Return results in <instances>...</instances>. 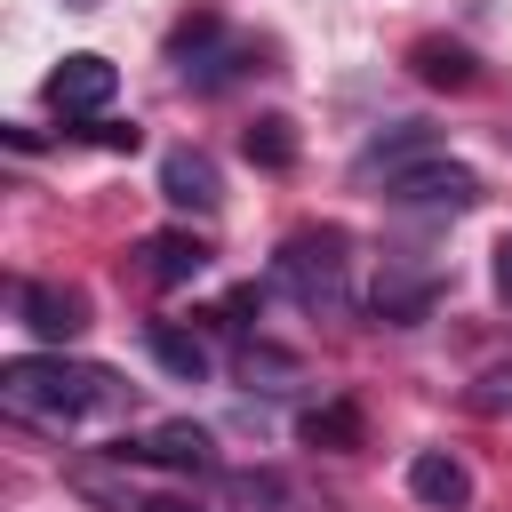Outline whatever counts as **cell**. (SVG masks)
<instances>
[{"instance_id": "1", "label": "cell", "mask_w": 512, "mask_h": 512, "mask_svg": "<svg viewBox=\"0 0 512 512\" xmlns=\"http://www.w3.org/2000/svg\"><path fill=\"white\" fill-rule=\"evenodd\" d=\"M0 400L32 424H80L96 408H120V376L88 368V360H64V352H24V360L0 368Z\"/></svg>"}, {"instance_id": "2", "label": "cell", "mask_w": 512, "mask_h": 512, "mask_svg": "<svg viewBox=\"0 0 512 512\" xmlns=\"http://www.w3.org/2000/svg\"><path fill=\"white\" fill-rule=\"evenodd\" d=\"M272 280H280L288 304H304V312H344V304H352V240H344V224H304V232H288L280 256H272Z\"/></svg>"}, {"instance_id": "3", "label": "cell", "mask_w": 512, "mask_h": 512, "mask_svg": "<svg viewBox=\"0 0 512 512\" xmlns=\"http://www.w3.org/2000/svg\"><path fill=\"white\" fill-rule=\"evenodd\" d=\"M168 64H176L192 88H224V80H240V72L256 64V40H240L216 8H200V16H184V24L168 32Z\"/></svg>"}, {"instance_id": "4", "label": "cell", "mask_w": 512, "mask_h": 512, "mask_svg": "<svg viewBox=\"0 0 512 512\" xmlns=\"http://www.w3.org/2000/svg\"><path fill=\"white\" fill-rule=\"evenodd\" d=\"M384 200L392 208H416V216H464V208H480V176L464 168V160H424V168H408V176H392L384 184Z\"/></svg>"}, {"instance_id": "5", "label": "cell", "mask_w": 512, "mask_h": 512, "mask_svg": "<svg viewBox=\"0 0 512 512\" xmlns=\"http://www.w3.org/2000/svg\"><path fill=\"white\" fill-rule=\"evenodd\" d=\"M112 456H120V464H168V472H216V440H208V424H192V416L144 424V432H128Z\"/></svg>"}, {"instance_id": "6", "label": "cell", "mask_w": 512, "mask_h": 512, "mask_svg": "<svg viewBox=\"0 0 512 512\" xmlns=\"http://www.w3.org/2000/svg\"><path fill=\"white\" fill-rule=\"evenodd\" d=\"M432 304H440V272L432 264H408V256H384V272L368 288V320L416 328V320H432Z\"/></svg>"}, {"instance_id": "7", "label": "cell", "mask_w": 512, "mask_h": 512, "mask_svg": "<svg viewBox=\"0 0 512 512\" xmlns=\"http://www.w3.org/2000/svg\"><path fill=\"white\" fill-rule=\"evenodd\" d=\"M424 160H440V136H432L424 120H400V128H376V136L352 152V176H360V184H392V176H408V168H424Z\"/></svg>"}, {"instance_id": "8", "label": "cell", "mask_w": 512, "mask_h": 512, "mask_svg": "<svg viewBox=\"0 0 512 512\" xmlns=\"http://www.w3.org/2000/svg\"><path fill=\"white\" fill-rule=\"evenodd\" d=\"M112 88H120V72H112V56H96V48H80V56H64V64L48 72V104H56V112H72V120L104 112V104H112Z\"/></svg>"}, {"instance_id": "9", "label": "cell", "mask_w": 512, "mask_h": 512, "mask_svg": "<svg viewBox=\"0 0 512 512\" xmlns=\"http://www.w3.org/2000/svg\"><path fill=\"white\" fill-rule=\"evenodd\" d=\"M16 320L40 336V344H72L88 328V296L80 288H56V280H24L16 288Z\"/></svg>"}, {"instance_id": "10", "label": "cell", "mask_w": 512, "mask_h": 512, "mask_svg": "<svg viewBox=\"0 0 512 512\" xmlns=\"http://www.w3.org/2000/svg\"><path fill=\"white\" fill-rule=\"evenodd\" d=\"M160 192H168V208H192V216H216L224 208V176H216V160L200 144H176L160 160Z\"/></svg>"}, {"instance_id": "11", "label": "cell", "mask_w": 512, "mask_h": 512, "mask_svg": "<svg viewBox=\"0 0 512 512\" xmlns=\"http://www.w3.org/2000/svg\"><path fill=\"white\" fill-rule=\"evenodd\" d=\"M408 496L432 504V512H456V504H472V472H464L448 448H416V456H408Z\"/></svg>"}, {"instance_id": "12", "label": "cell", "mask_w": 512, "mask_h": 512, "mask_svg": "<svg viewBox=\"0 0 512 512\" xmlns=\"http://www.w3.org/2000/svg\"><path fill=\"white\" fill-rule=\"evenodd\" d=\"M224 504H240V512H328V496H304L288 472H224Z\"/></svg>"}, {"instance_id": "13", "label": "cell", "mask_w": 512, "mask_h": 512, "mask_svg": "<svg viewBox=\"0 0 512 512\" xmlns=\"http://www.w3.org/2000/svg\"><path fill=\"white\" fill-rule=\"evenodd\" d=\"M136 256H144V280L152 288H184V280L208 272V240H192V232H152Z\"/></svg>"}, {"instance_id": "14", "label": "cell", "mask_w": 512, "mask_h": 512, "mask_svg": "<svg viewBox=\"0 0 512 512\" xmlns=\"http://www.w3.org/2000/svg\"><path fill=\"white\" fill-rule=\"evenodd\" d=\"M296 440H304V448H328V456H352V448L368 440V424H360L352 400H320V408L296 416Z\"/></svg>"}, {"instance_id": "15", "label": "cell", "mask_w": 512, "mask_h": 512, "mask_svg": "<svg viewBox=\"0 0 512 512\" xmlns=\"http://www.w3.org/2000/svg\"><path fill=\"white\" fill-rule=\"evenodd\" d=\"M408 72H416L424 88H472V80H480L472 48H456V40H416V48H408Z\"/></svg>"}, {"instance_id": "16", "label": "cell", "mask_w": 512, "mask_h": 512, "mask_svg": "<svg viewBox=\"0 0 512 512\" xmlns=\"http://www.w3.org/2000/svg\"><path fill=\"white\" fill-rule=\"evenodd\" d=\"M144 344H152V360H160L176 384H200V376H208V344H200L192 328H176V320H152V328H144Z\"/></svg>"}, {"instance_id": "17", "label": "cell", "mask_w": 512, "mask_h": 512, "mask_svg": "<svg viewBox=\"0 0 512 512\" xmlns=\"http://www.w3.org/2000/svg\"><path fill=\"white\" fill-rule=\"evenodd\" d=\"M232 368H240V384H256V392H280V384H296V376H304V360H296V352H280V344H240V352H232Z\"/></svg>"}, {"instance_id": "18", "label": "cell", "mask_w": 512, "mask_h": 512, "mask_svg": "<svg viewBox=\"0 0 512 512\" xmlns=\"http://www.w3.org/2000/svg\"><path fill=\"white\" fill-rule=\"evenodd\" d=\"M240 152H248L256 168H288V160H296V120H280V112H264V120H248V136H240Z\"/></svg>"}, {"instance_id": "19", "label": "cell", "mask_w": 512, "mask_h": 512, "mask_svg": "<svg viewBox=\"0 0 512 512\" xmlns=\"http://www.w3.org/2000/svg\"><path fill=\"white\" fill-rule=\"evenodd\" d=\"M80 136H88V144H104V152H136V144H144V128H136V120H88Z\"/></svg>"}, {"instance_id": "20", "label": "cell", "mask_w": 512, "mask_h": 512, "mask_svg": "<svg viewBox=\"0 0 512 512\" xmlns=\"http://www.w3.org/2000/svg\"><path fill=\"white\" fill-rule=\"evenodd\" d=\"M472 400H480V408H512V368H488Z\"/></svg>"}, {"instance_id": "21", "label": "cell", "mask_w": 512, "mask_h": 512, "mask_svg": "<svg viewBox=\"0 0 512 512\" xmlns=\"http://www.w3.org/2000/svg\"><path fill=\"white\" fill-rule=\"evenodd\" d=\"M496 296H504V304H512V232H504V240H496Z\"/></svg>"}, {"instance_id": "22", "label": "cell", "mask_w": 512, "mask_h": 512, "mask_svg": "<svg viewBox=\"0 0 512 512\" xmlns=\"http://www.w3.org/2000/svg\"><path fill=\"white\" fill-rule=\"evenodd\" d=\"M144 512H200V504H184V496H152Z\"/></svg>"}]
</instances>
